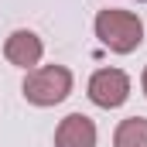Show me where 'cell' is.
<instances>
[{"label":"cell","mask_w":147,"mask_h":147,"mask_svg":"<svg viewBox=\"0 0 147 147\" xmlns=\"http://www.w3.org/2000/svg\"><path fill=\"white\" fill-rule=\"evenodd\" d=\"M92 31L99 38L103 48H110L113 55H130L144 45V21L134 10H99L92 21Z\"/></svg>","instance_id":"6da1fadb"},{"label":"cell","mask_w":147,"mask_h":147,"mask_svg":"<svg viewBox=\"0 0 147 147\" xmlns=\"http://www.w3.org/2000/svg\"><path fill=\"white\" fill-rule=\"evenodd\" d=\"M72 82L75 79L65 65H38V69H31L24 75L21 92H24V99L31 106H58V103L69 99Z\"/></svg>","instance_id":"7a4b0ae2"},{"label":"cell","mask_w":147,"mask_h":147,"mask_svg":"<svg viewBox=\"0 0 147 147\" xmlns=\"http://www.w3.org/2000/svg\"><path fill=\"white\" fill-rule=\"evenodd\" d=\"M86 96L99 110H120L130 99V75L123 69H96L86 82Z\"/></svg>","instance_id":"3957f363"},{"label":"cell","mask_w":147,"mask_h":147,"mask_svg":"<svg viewBox=\"0 0 147 147\" xmlns=\"http://www.w3.org/2000/svg\"><path fill=\"white\" fill-rule=\"evenodd\" d=\"M3 58L10 65H17V69L31 72V69L41 65V58H45V41L34 31H28V28H17V31H10L7 41H3Z\"/></svg>","instance_id":"277c9868"},{"label":"cell","mask_w":147,"mask_h":147,"mask_svg":"<svg viewBox=\"0 0 147 147\" xmlns=\"http://www.w3.org/2000/svg\"><path fill=\"white\" fill-rule=\"evenodd\" d=\"M96 123L86 113H69L55 130V147H96Z\"/></svg>","instance_id":"5b68a950"},{"label":"cell","mask_w":147,"mask_h":147,"mask_svg":"<svg viewBox=\"0 0 147 147\" xmlns=\"http://www.w3.org/2000/svg\"><path fill=\"white\" fill-rule=\"evenodd\" d=\"M113 147H147V120L144 116H127L113 130Z\"/></svg>","instance_id":"8992f818"},{"label":"cell","mask_w":147,"mask_h":147,"mask_svg":"<svg viewBox=\"0 0 147 147\" xmlns=\"http://www.w3.org/2000/svg\"><path fill=\"white\" fill-rule=\"evenodd\" d=\"M140 89H144V96H147V69H144V75H140Z\"/></svg>","instance_id":"52a82bcc"},{"label":"cell","mask_w":147,"mask_h":147,"mask_svg":"<svg viewBox=\"0 0 147 147\" xmlns=\"http://www.w3.org/2000/svg\"><path fill=\"white\" fill-rule=\"evenodd\" d=\"M137 3H147V0H137Z\"/></svg>","instance_id":"ba28073f"}]
</instances>
